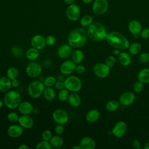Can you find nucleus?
Returning a JSON list of instances; mask_svg holds the SVG:
<instances>
[{
    "mask_svg": "<svg viewBox=\"0 0 149 149\" xmlns=\"http://www.w3.org/2000/svg\"><path fill=\"white\" fill-rule=\"evenodd\" d=\"M52 119L57 124L65 125L69 120L68 112L62 109H57L52 113Z\"/></svg>",
    "mask_w": 149,
    "mask_h": 149,
    "instance_id": "obj_10",
    "label": "nucleus"
},
{
    "mask_svg": "<svg viewBox=\"0 0 149 149\" xmlns=\"http://www.w3.org/2000/svg\"><path fill=\"white\" fill-rule=\"evenodd\" d=\"M87 36L93 41L100 42L105 39L107 31L105 26L100 22H93L87 29Z\"/></svg>",
    "mask_w": 149,
    "mask_h": 149,
    "instance_id": "obj_3",
    "label": "nucleus"
},
{
    "mask_svg": "<svg viewBox=\"0 0 149 149\" xmlns=\"http://www.w3.org/2000/svg\"><path fill=\"white\" fill-rule=\"evenodd\" d=\"M54 87L56 90H61L65 88V87L64 81L58 80V81H56V83L54 85Z\"/></svg>",
    "mask_w": 149,
    "mask_h": 149,
    "instance_id": "obj_47",
    "label": "nucleus"
},
{
    "mask_svg": "<svg viewBox=\"0 0 149 149\" xmlns=\"http://www.w3.org/2000/svg\"><path fill=\"white\" fill-rule=\"evenodd\" d=\"M39 55V50L33 47L29 48L26 52V57L28 60L31 61H34L36 60L38 58Z\"/></svg>",
    "mask_w": 149,
    "mask_h": 149,
    "instance_id": "obj_26",
    "label": "nucleus"
},
{
    "mask_svg": "<svg viewBox=\"0 0 149 149\" xmlns=\"http://www.w3.org/2000/svg\"><path fill=\"white\" fill-rule=\"evenodd\" d=\"M109 8L107 0H95L92 6L93 12L97 15H102L106 13Z\"/></svg>",
    "mask_w": 149,
    "mask_h": 149,
    "instance_id": "obj_9",
    "label": "nucleus"
},
{
    "mask_svg": "<svg viewBox=\"0 0 149 149\" xmlns=\"http://www.w3.org/2000/svg\"><path fill=\"white\" fill-rule=\"evenodd\" d=\"M82 1L85 3H90L93 1V0H82Z\"/></svg>",
    "mask_w": 149,
    "mask_h": 149,
    "instance_id": "obj_56",
    "label": "nucleus"
},
{
    "mask_svg": "<svg viewBox=\"0 0 149 149\" xmlns=\"http://www.w3.org/2000/svg\"><path fill=\"white\" fill-rule=\"evenodd\" d=\"M79 145L82 149H94L96 146V143L93 139L87 136L80 140Z\"/></svg>",
    "mask_w": 149,
    "mask_h": 149,
    "instance_id": "obj_20",
    "label": "nucleus"
},
{
    "mask_svg": "<svg viewBox=\"0 0 149 149\" xmlns=\"http://www.w3.org/2000/svg\"><path fill=\"white\" fill-rule=\"evenodd\" d=\"M120 52H121L120 51V49H115L113 51V54H114V55H116V56H118Z\"/></svg>",
    "mask_w": 149,
    "mask_h": 149,
    "instance_id": "obj_53",
    "label": "nucleus"
},
{
    "mask_svg": "<svg viewBox=\"0 0 149 149\" xmlns=\"http://www.w3.org/2000/svg\"><path fill=\"white\" fill-rule=\"evenodd\" d=\"M3 103L2 102V101L1 100H0V109L2 108L3 107Z\"/></svg>",
    "mask_w": 149,
    "mask_h": 149,
    "instance_id": "obj_57",
    "label": "nucleus"
},
{
    "mask_svg": "<svg viewBox=\"0 0 149 149\" xmlns=\"http://www.w3.org/2000/svg\"><path fill=\"white\" fill-rule=\"evenodd\" d=\"M68 101L69 104L73 107H79L81 102V100L80 95L75 92H73V93L69 95Z\"/></svg>",
    "mask_w": 149,
    "mask_h": 149,
    "instance_id": "obj_24",
    "label": "nucleus"
},
{
    "mask_svg": "<svg viewBox=\"0 0 149 149\" xmlns=\"http://www.w3.org/2000/svg\"><path fill=\"white\" fill-rule=\"evenodd\" d=\"M66 15L69 20L74 22L79 19L80 16V9L78 5L76 4L69 5L66 8Z\"/></svg>",
    "mask_w": 149,
    "mask_h": 149,
    "instance_id": "obj_11",
    "label": "nucleus"
},
{
    "mask_svg": "<svg viewBox=\"0 0 149 149\" xmlns=\"http://www.w3.org/2000/svg\"><path fill=\"white\" fill-rule=\"evenodd\" d=\"M76 64L72 60H66L63 62L59 68L61 73L64 75H69L74 72Z\"/></svg>",
    "mask_w": 149,
    "mask_h": 149,
    "instance_id": "obj_13",
    "label": "nucleus"
},
{
    "mask_svg": "<svg viewBox=\"0 0 149 149\" xmlns=\"http://www.w3.org/2000/svg\"><path fill=\"white\" fill-rule=\"evenodd\" d=\"M128 50L131 55H137L140 52L141 50V45L138 42H133L129 45Z\"/></svg>",
    "mask_w": 149,
    "mask_h": 149,
    "instance_id": "obj_32",
    "label": "nucleus"
},
{
    "mask_svg": "<svg viewBox=\"0 0 149 149\" xmlns=\"http://www.w3.org/2000/svg\"><path fill=\"white\" fill-rule=\"evenodd\" d=\"M30 44L32 47L35 48L38 50L42 49L47 45L45 38L40 34L34 36L30 41Z\"/></svg>",
    "mask_w": 149,
    "mask_h": 149,
    "instance_id": "obj_15",
    "label": "nucleus"
},
{
    "mask_svg": "<svg viewBox=\"0 0 149 149\" xmlns=\"http://www.w3.org/2000/svg\"><path fill=\"white\" fill-rule=\"evenodd\" d=\"M116 63V58L114 56L109 55L105 59V63L110 68L112 67Z\"/></svg>",
    "mask_w": 149,
    "mask_h": 149,
    "instance_id": "obj_41",
    "label": "nucleus"
},
{
    "mask_svg": "<svg viewBox=\"0 0 149 149\" xmlns=\"http://www.w3.org/2000/svg\"><path fill=\"white\" fill-rule=\"evenodd\" d=\"M127 124L125 122L119 121L115 124L111 132L115 137L120 138L125 135L127 131Z\"/></svg>",
    "mask_w": 149,
    "mask_h": 149,
    "instance_id": "obj_12",
    "label": "nucleus"
},
{
    "mask_svg": "<svg viewBox=\"0 0 149 149\" xmlns=\"http://www.w3.org/2000/svg\"><path fill=\"white\" fill-rule=\"evenodd\" d=\"M64 83L65 88L72 92L76 93L80 91L82 87L80 79L74 75L68 76L64 80Z\"/></svg>",
    "mask_w": 149,
    "mask_h": 149,
    "instance_id": "obj_6",
    "label": "nucleus"
},
{
    "mask_svg": "<svg viewBox=\"0 0 149 149\" xmlns=\"http://www.w3.org/2000/svg\"><path fill=\"white\" fill-rule=\"evenodd\" d=\"M133 90L136 93L141 92L144 88V83L141 81L138 80L136 81L133 84Z\"/></svg>",
    "mask_w": 149,
    "mask_h": 149,
    "instance_id": "obj_39",
    "label": "nucleus"
},
{
    "mask_svg": "<svg viewBox=\"0 0 149 149\" xmlns=\"http://www.w3.org/2000/svg\"><path fill=\"white\" fill-rule=\"evenodd\" d=\"M119 101L116 100H110L107 102L105 105V108L109 112H114L118 110L120 107Z\"/></svg>",
    "mask_w": 149,
    "mask_h": 149,
    "instance_id": "obj_31",
    "label": "nucleus"
},
{
    "mask_svg": "<svg viewBox=\"0 0 149 149\" xmlns=\"http://www.w3.org/2000/svg\"><path fill=\"white\" fill-rule=\"evenodd\" d=\"M63 1L68 5H72V4H73L74 2V0H63Z\"/></svg>",
    "mask_w": 149,
    "mask_h": 149,
    "instance_id": "obj_52",
    "label": "nucleus"
},
{
    "mask_svg": "<svg viewBox=\"0 0 149 149\" xmlns=\"http://www.w3.org/2000/svg\"><path fill=\"white\" fill-rule=\"evenodd\" d=\"M52 137V133L50 130H45L42 132L41 134V137L43 140H47V141H49Z\"/></svg>",
    "mask_w": 149,
    "mask_h": 149,
    "instance_id": "obj_40",
    "label": "nucleus"
},
{
    "mask_svg": "<svg viewBox=\"0 0 149 149\" xmlns=\"http://www.w3.org/2000/svg\"><path fill=\"white\" fill-rule=\"evenodd\" d=\"M69 91L65 88L59 90V92L58 93V100L61 102H64L68 100V97L69 96Z\"/></svg>",
    "mask_w": 149,
    "mask_h": 149,
    "instance_id": "obj_34",
    "label": "nucleus"
},
{
    "mask_svg": "<svg viewBox=\"0 0 149 149\" xmlns=\"http://www.w3.org/2000/svg\"><path fill=\"white\" fill-rule=\"evenodd\" d=\"M136 99L134 93L131 91H126L123 93L119 97V103L122 106H129L132 104Z\"/></svg>",
    "mask_w": 149,
    "mask_h": 149,
    "instance_id": "obj_14",
    "label": "nucleus"
},
{
    "mask_svg": "<svg viewBox=\"0 0 149 149\" xmlns=\"http://www.w3.org/2000/svg\"><path fill=\"white\" fill-rule=\"evenodd\" d=\"M86 31L82 28L73 29L68 34V44L74 48H80L85 45L87 40Z\"/></svg>",
    "mask_w": 149,
    "mask_h": 149,
    "instance_id": "obj_1",
    "label": "nucleus"
},
{
    "mask_svg": "<svg viewBox=\"0 0 149 149\" xmlns=\"http://www.w3.org/2000/svg\"><path fill=\"white\" fill-rule=\"evenodd\" d=\"M143 148L144 149H149V142H147L144 144Z\"/></svg>",
    "mask_w": 149,
    "mask_h": 149,
    "instance_id": "obj_54",
    "label": "nucleus"
},
{
    "mask_svg": "<svg viewBox=\"0 0 149 149\" xmlns=\"http://www.w3.org/2000/svg\"><path fill=\"white\" fill-rule=\"evenodd\" d=\"M45 41H46L47 45L49 46H52L55 44L56 39L54 36L52 35H49L45 38Z\"/></svg>",
    "mask_w": 149,
    "mask_h": 149,
    "instance_id": "obj_43",
    "label": "nucleus"
},
{
    "mask_svg": "<svg viewBox=\"0 0 149 149\" xmlns=\"http://www.w3.org/2000/svg\"><path fill=\"white\" fill-rule=\"evenodd\" d=\"M139 61L143 63H146L149 62V53L143 52L139 56Z\"/></svg>",
    "mask_w": 149,
    "mask_h": 149,
    "instance_id": "obj_42",
    "label": "nucleus"
},
{
    "mask_svg": "<svg viewBox=\"0 0 149 149\" xmlns=\"http://www.w3.org/2000/svg\"><path fill=\"white\" fill-rule=\"evenodd\" d=\"M29 147L26 144H22L20 146H19L18 149H29Z\"/></svg>",
    "mask_w": 149,
    "mask_h": 149,
    "instance_id": "obj_51",
    "label": "nucleus"
},
{
    "mask_svg": "<svg viewBox=\"0 0 149 149\" xmlns=\"http://www.w3.org/2000/svg\"><path fill=\"white\" fill-rule=\"evenodd\" d=\"M64 130H65V128L63 125H61V124H57L54 128V132L56 134H58V135L62 134L63 133Z\"/></svg>",
    "mask_w": 149,
    "mask_h": 149,
    "instance_id": "obj_45",
    "label": "nucleus"
},
{
    "mask_svg": "<svg viewBox=\"0 0 149 149\" xmlns=\"http://www.w3.org/2000/svg\"><path fill=\"white\" fill-rule=\"evenodd\" d=\"M3 102L8 108L10 109H16L21 102V96L17 91L9 90L5 93Z\"/></svg>",
    "mask_w": 149,
    "mask_h": 149,
    "instance_id": "obj_4",
    "label": "nucleus"
},
{
    "mask_svg": "<svg viewBox=\"0 0 149 149\" xmlns=\"http://www.w3.org/2000/svg\"><path fill=\"white\" fill-rule=\"evenodd\" d=\"M140 37L143 39L149 38V28H145L143 29L140 33Z\"/></svg>",
    "mask_w": 149,
    "mask_h": 149,
    "instance_id": "obj_46",
    "label": "nucleus"
},
{
    "mask_svg": "<svg viewBox=\"0 0 149 149\" xmlns=\"http://www.w3.org/2000/svg\"><path fill=\"white\" fill-rule=\"evenodd\" d=\"M72 54V47L68 44L61 45L57 50V55L61 59H67Z\"/></svg>",
    "mask_w": 149,
    "mask_h": 149,
    "instance_id": "obj_16",
    "label": "nucleus"
},
{
    "mask_svg": "<svg viewBox=\"0 0 149 149\" xmlns=\"http://www.w3.org/2000/svg\"><path fill=\"white\" fill-rule=\"evenodd\" d=\"M19 76V70L15 67H10L6 71V76L10 80L17 79Z\"/></svg>",
    "mask_w": 149,
    "mask_h": 149,
    "instance_id": "obj_33",
    "label": "nucleus"
},
{
    "mask_svg": "<svg viewBox=\"0 0 149 149\" xmlns=\"http://www.w3.org/2000/svg\"><path fill=\"white\" fill-rule=\"evenodd\" d=\"M42 94L44 95V98L49 101L54 100L56 95L55 90L51 87H47L46 88H45Z\"/></svg>",
    "mask_w": 149,
    "mask_h": 149,
    "instance_id": "obj_29",
    "label": "nucleus"
},
{
    "mask_svg": "<svg viewBox=\"0 0 149 149\" xmlns=\"http://www.w3.org/2000/svg\"><path fill=\"white\" fill-rule=\"evenodd\" d=\"M100 117V112L95 109H93L87 112L86 115V119L89 123H94L97 122Z\"/></svg>",
    "mask_w": 149,
    "mask_h": 149,
    "instance_id": "obj_22",
    "label": "nucleus"
},
{
    "mask_svg": "<svg viewBox=\"0 0 149 149\" xmlns=\"http://www.w3.org/2000/svg\"><path fill=\"white\" fill-rule=\"evenodd\" d=\"M138 80L144 83H149V69L144 68L140 70L137 75Z\"/></svg>",
    "mask_w": 149,
    "mask_h": 149,
    "instance_id": "obj_27",
    "label": "nucleus"
},
{
    "mask_svg": "<svg viewBox=\"0 0 149 149\" xmlns=\"http://www.w3.org/2000/svg\"><path fill=\"white\" fill-rule=\"evenodd\" d=\"M86 68L84 66L81 65H76V68H75V72L79 74H83L84 72H85Z\"/></svg>",
    "mask_w": 149,
    "mask_h": 149,
    "instance_id": "obj_48",
    "label": "nucleus"
},
{
    "mask_svg": "<svg viewBox=\"0 0 149 149\" xmlns=\"http://www.w3.org/2000/svg\"><path fill=\"white\" fill-rule=\"evenodd\" d=\"M44 88L45 86L42 81L40 80H34L29 84L27 92L29 96L31 98H38L43 94Z\"/></svg>",
    "mask_w": 149,
    "mask_h": 149,
    "instance_id": "obj_5",
    "label": "nucleus"
},
{
    "mask_svg": "<svg viewBox=\"0 0 149 149\" xmlns=\"http://www.w3.org/2000/svg\"><path fill=\"white\" fill-rule=\"evenodd\" d=\"M36 149H51L52 146H51L49 141L43 140L38 143L36 147Z\"/></svg>",
    "mask_w": 149,
    "mask_h": 149,
    "instance_id": "obj_37",
    "label": "nucleus"
},
{
    "mask_svg": "<svg viewBox=\"0 0 149 149\" xmlns=\"http://www.w3.org/2000/svg\"><path fill=\"white\" fill-rule=\"evenodd\" d=\"M132 146L134 148L139 149L140 147V143L137 140H134L132 142Z\"/></svg>",
    "mask_w": 149,
    "mask_h": 149,
    "instance_id": "obj_50",
    "label": "nucleus"
},
{
    "mask_svg": "<svg viewBox=\"0 0 149 149\" xmlns=\"http://www.w3.org/2000/svg\"><path fill=\"white\" fill-rule=\"evenodd\" d=\"M49 142L52 147L59 148L63 144V139L61 136L57 134L52 136L49 140Z\"/></svg>",
    "mask_w": 149,
    "mask_h": 149,
    "instance_id": "obj_30",
    "label": "nucleus"
},
{
    "mask_svg": "<svg viewBox=\"0 0 149 149\" xmlns=\"http://www.w3.org/2000/svg\"><path fill=\"white\" fill-rule=\"evenodd\" d=\"M11 52L15 56H20L22 55V49L17 46L13 47L11 48Z\"/></svg>",
    "mask_w": 149,
    "mask_h": 149,
    "instance_id": "obj_44",
    "label": "nucleus"
},
{
    "mask_svg": "<svg viewBox=\"0 0 149 149\" xmlns=\"http://www.w3.org/2000/svg\"><path fill=\"white\" fill-rule=\"evenodd\" d=\"M118 56L119 62L122 66H127L130 64L132 59L128 53L125 52H121Z\"/></svg>",
    "mask_w": 149,
    "mask_h": 149,
    "instance_id": "obj_25",
    "label": "nucleus"
},
{
    "mask_svg": "<svg viewBox=\"0 0 149 149\" xmlns=\"http://www.w3.org/2000/svg\"><path fill=\"white\" fill-rule=\"evenodd\" d=\"M105 40L112 47L120 50L128 49L130 42L128 39L118 31H110L107 33Z\"/></svg>",
    "mask_w": 149,
    "mask_h": 149,
    "instance_id": "obj_2",
    "label": "nucleus"
},
{
    "mask_svg": "<svg viewBox=\"0 0 149 149\" xmlns=\"http://www.w3.org/2000/svg\"><path fill=\"white\" fill-rule=\"evenodd\" d=\"M19 124L25 129H30L34 125V119L29 115H22L19 116Z\"/></svg>",
    "mask_w": 149,
    "mask_h": 149,
    "instance_id": "obj_18",
    "label": "nucleus"
},
{
    "mask_svg": "<svg viewBox=\"0 0 149 149\" xmlns=\"http://www.w3.org/2000/svg\"><path fill=\"white\" fill-rule=\"evenodd\" d=\"M93 17L89 15L83 16L80 20V24L83 27H88L93 23Z\"/></svg>",
    "mask_w": 149,
    "mask_h": 149,
    "instance_id": "obj_35",
    "label": "nucleus"
},
{
    "mask_svg": "<svg viewBox=\"0 0 149 149\" xmlns=\"http://www.w3.org/2000/svg\"></svg>",
    "mask_w": 149,
    "mask_h": 149,
    "instance_id": "obj_58",
    "label": "nucleus"
},
{
    "mask_svg": "<svg viewBox=\"0 0 149 149\" xmlns=\"http://www.w3.org/2000/svg\"><path fill=\"white\" fill-rule=\"evenodd\" d=\"M17 108L19 112L22 115H29L34 111L33 105L29 101L21 102Z\"/></svg>",
    "mask_w": 149,
    "mask_h": 149,
    "instance_id": "obj_19",
    "label": "nucleus"
},
{
    "mask_svg": "<svg viewBox=\"0 0 149 149\" xmlns=\"http://www.w3.org/2000/svg\"><path fill=\"white\" fill-rule=\"evenodd\" d=\"M7 119L11 123H16L18 122L19 116L15 112H10L7 115Z\"/></svg>",
    "mask_w": 149,
    "mask_h": 149,
    "instance_id": "obj_38",
    "label": "nucleus"
},
{
    "mask_svg": "<svg viewBox=\"0 0 149 149\" xmlns=\"http://www.w3.org/2000/svg\"><path fill=\"white\" fill-rule=\"evenodd\" d=\"M23 133V127L19 124L12 125L7 130V133L8 136L12 138H18L20 137Z\"/></svg>",
    "mask_w": 149,
    "mask_h": 149,
    "instance_id": "obj_17",
    "label": "nucleus"
},
{
    "mask_svg": "<svg viewBox=\"0 0 149 149\" xmlns=\"http://www.w3.org/2000/svg\"><path fill=\"white\" fill-rule=\"evenodd\" d=\"M11 80L7 76L0 77V91L2 93H6L11 88Z\"/></svg>",
    "mask_w": 149,
    "mask_h": 149,
    "instance_id": "obj_23",
    "label": "nucleus"
},
{
    "mask_svg": "<svg viewBox=\"0 0 149 149\" xmlns=\"http://www.w3.org/2000/svg\"><path fill=\"white\" fill-rule=\"evenodd\" d=\"M42 67L38 62L31 61L27 64L26 68V73L31 78L39 77L42 73Z\"/></svg>",
    "mask_w": 149,
    "mask_h": 149,
    "instance_id": "obj_7",
    "label": "nucleus"
},
{
    "mask_svg": "<svg viewBox=\"0 0 149 149\" xmlns=\"http://www.w3.org/2000/svg\"><path fill=\"white\" fill-rule=\"evenodd\" d=\"M56 81V79L54 76H49L45 77L42 82L45 86L52 87V86H54Z\"/></svg>",
    "mask_w": 149,
    "mask_h": 149,
    "instance_id": "obj_36",
    "label": "nucleus"
},
{
    "mask_svg": "<svg viewBox=\"0 0 149 149\" xmlns=\"http://www.w3.org/2000/svg\"><path fill=\"white\" fill-rule=\"evenodd\" d=\"M128 29L130 33L133 35H139L142 30V25L138 20H133L129 22Z\"/></svg>",
    "mask_w": 149,
    "mask_h": 149,
    "instance_id": "obj_21",
    "label": "nucleus"
},
{
    "mask_svg": "<svg viewBox=\"0 0 149 149\" xmlns=\"http://www.w3.org/2000/svg\"><path fill=\"white\" fill-rule=\"evenodd\" d=\"M72 61L76 64L80 63L84 59V54L80 49H76L72 52L71 55Z\"/></svg>",
    "mask_w": 149,
    "mask_h": 149,
    "instance_id": "obj_28",
    "label": "nucleus"
},
{
    "mask_svg": "<svg viewBox=\"0 0 149 149\" xmlns=\"http://www.w3.org/2000/svg\"><path fill=\"white\" fill-rule=\"evenodd\" d=\"M72 149H81V148L79 144V145H75V146H73V147H72Z\"/></svg>",
    "mask_w": 149,
    "mask_h": 149,
    "instance_id": "obj_55",
    "label": "nucleus"
},
{
    "mask_svg": "<svg viewBox=\"0 0 149 149\" xmlns=\"http://www.w3.org/2000/svg\"><path fill=\"white\" fill-rule=\"evenodd\" d=\"M110 72V67L105 63H97L93 66V72L99 78L107 77L109 74Z\"/></svg>",
    "mask_w": 149,
    "mask_h": 149,
    "instance_id": "obj_8",
    "label": "nucleus"
},
{
    "mask_svg": "<svg viewBox=\"0 0 149 149\" xmlns=\"http://www.w3.org/2000/svg\"><path fill=\"white\" fill-rule=\"evenodd\" d=\"M11 84H12V86L13 87H17L19 84H20V82L19 81L18 79H15L13 80H11Z\"/></svg>",
    "mask_w": 149,
    "mask_h": 149,
    "instance_id": "obj_49",
    "label": "nucleus"
}]
</instances>
